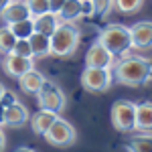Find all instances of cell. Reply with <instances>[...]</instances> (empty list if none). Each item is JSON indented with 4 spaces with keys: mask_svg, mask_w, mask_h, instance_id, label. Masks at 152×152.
Returning <instances> with one entry per match:
<instances>
[{
    "mask_svg": "<svg viewBox=\"0 0 152 152\" xmlns=\"http://www.w3.org/2000/svg\"><path fill=\"white\" fill-rule=\"evenodd\" d=\"M10 2H12V0H0V12L4 10V8H6V6H8Z\"/></svg>",
    "mask_w": 152,
    "mask_h": 152,
    "instance_id": "cell-31",
    "label": "cell"
},
{
    "mask_svg": "<svg viewBox=\"0 0 152 152\" xmlns=\"http://www.w3.org/2000/svg\"><path fill=\"white\" fill-rule=\"evenodd\" d=\"M126 150L128 152H152V134L134 136V138L126 144Z\"/></svg>",
    "mask_w": 152,
    "mask_h": 152,
    "instance_id": "cell-19",
    "label": "cell"
},
{
    "mask_svg": "<svg viewBox=\"0 0 152 152\" xmlns=\"http://www.w3.org/2000/svg\"><path fill=\"white\" fill-rule=\"evenodd\" d=\"M26 4V8L31 10V16H39V14H45L49 12V2L47 0H23Z\"/></svg>",
    "mask_w": 152,
    "mask_h": 152,
    "instance_id": "cell-23",
    "label": "cell"
},
{
    "mask_svg": "<svg viewBox=\"0 0 152 152\" xmlns=\"http://www.w3.org/2000/svg\"><path fill=\"white\" fill-rule=\"evenodd\" d=\"M45 140H47L51 146L67 148V146H71V144H75V140H77V132H75V128L71 126L67 120L57 118V120L51 124V128L45 132Z\"/></svg>",
    "mask_w": 152,
    "mask_h": 152,
    "instance_id": "cell-6",
    "label": "cell"
},
{
    "mask_svg": "<svg viewBox=\"0 0 152 152\" xmlns=\"http://www.w3.org/2000/svg\"><path fill=\"white\" fill-rule=\"evenodd\" d=\"M2 94H4V85L0 83V97H2Z\"/></svg>",
    "mask_w": 152,
    "mask_h": 152,
    "instance_id": "cell-33",
    "label": "cell"
},
{
    "mask_svg": "<svg viewBox=\"0 0 152 152\" xmlns=\"http://www.w3.org/2000/svg\"><path fill=\"white\" fill-rule=\"evenodd\" d=\"M4 112H6V105L0 102V128H2V126H6V122H4Z\"/></svg>",
    "mask_w": 152,
    "mask_h": 152,
    "instance_id": "cell-29",
    "label": "cell"
},
{
    "mask_svg": "<svg viewBox=\"0 0 152 152\" xmlns=\"http://www.w3.org/2000/svg\"><path fill=\"white\" fill-rule=\"evenodd\" d=\"M59 23H75L81 18V0H65L63 8L57 14Z\"/></svg>",
    "mask_w": 152,
    "mask_h": 152,
    "instance_id": "cell-17",
    "label": "cell"
},
{
    "mask_svg": "<svg viewBox=\"0 0 152 152\" xmlns=\"http://www.w3.org/2000/svg\"><path fill=\"white\" fill-rule=\"evenodd\" d=\"M130 41L132 49H150L152 47V23L150 20H140L134 26H130Z\"/></svg>",
    "mask_w": 152,
    "mask_h": 152,
    "instance_id": "cell-9",
    "label": "cell"
},
{
    "mask_svg": "<svg viewBox=\"0 0 152 152\" xmlns=\"http://www.w3.org/2000/svg\"><path fill=\"white\" fill-rule=\"evenodd\" d=\"M114 83V75L110 69H95V67H85L81 73V85L85 91L91 94H102L107 91Z\"/></svg>",
    "mask_w": 152,
    "mask_h": 152,
    "instance_id": "cell-7",
    "label": "cell"
},
{
    "mask_svg": "<svg viewBox=\"0 0 152 152\" xmlns=\"http://www.w3.org/2000/svg\"><path fill=\"white\" fill-rule=\"evenodd\" d=\"M4 146H6V138H4V132H2V128H0V152L4 150Z\"/></svg>",
    "mask_w": 152,
    "mask_h": 152,
    "instance_id": "cell-30",
    "label": "cell"
},
{
    "mask_svg": "<svg viewBox=\"0 0 152 152\" xmlns=\"http://www.w3.org/2000/svg\"><path fill=\"white\" fill-rule=\"evenodd\" d=\"M118 79V83L128 85V87H140L150 79L152 75V65L150 61L144 57H126L116 65L112 73Z\"/></svg>",
    "mask_w": 152,
    "mask_h": 152,
    "instance_id": "cell-1",
    "label": "cell"
},
{
    "mask_svg": "<svg viewBox=\"0 0 152 152\" xmlns=\"http://www.w3.org/2000/svg\"><path fill=\"white\" fill-rule=\"evenodd\" d=\"M112 124L118 132L136 130V104L130 99H118L112 105Z\"/></svg>",
    "mask_w": 152,
    "mask_h": 152,
    "instance_id": "cell-4",
    "label": "cell"
},
{
    "mask_svg": "<svg viewBox=\"0 0 152 152\" xmlns=\"http://www.w3.org/2000/svg\"><path fill=\"white\" fill-rule=\"evenodd\" d=\"M0 16L4 18L6 24H12V23H18V20H26V18H33L31 16V10L26 8L23 0H12L10 4L0 12Z\"/></svg>",
    "mask_w": 152,
    "mask_h": 152,
    "instance_id": "cell-11",
    "label": "cell"
},
{
    "mask_svg": "<svg viewBox=\"0 0 152 152\" xmlns=\"http://www.w3.org/2000/svg\"><path fill=\"white\" fill-rule=\"evenodd\" d=\"M16 43V37L12 35L10 26H2L0 28V55H8Z\"/></svg>",
    "mask_w": 152,
    "mask_h": 152,
    "instance_id": "cell-22",
    "label": "cell"
},
{
    "mask_svg": "<svg viewBox=\"0 0 152 152\" xmlns=\"http://www.w3.org/2000/svg\"><path fill=\"white\" fill-rule=\"evenodd\" d=\"M10 53L18 55V57L33 59V51H31V45H28V41H26V39H16V43H14V47H12Z\"/></svg>",
    "mask_w": 152,
    "mask_h": 152,
    "instance_id": "cell-24",
    "label": "cell"
},
{
    "mask_svg": "<svg viewBox=\"0 0 152 152\" xmlns=\"http://www.w3.org/2000/svg\"><path fill=\"white\" fill-rule=\"evenodd\" d=\"M89 16H95L94 0H81V18H89Z\"/></svg>",
    "mask_w": 152,
    "mask_h": 152,
    "instance_id": "cell-26",
    "label": "cell"
},
{
    "mask_svg": "<svg viewBox=\"0 0 152 152\" xmlns=\"http://www.w3.org/2000/svg\"><path fill=\"white\" fill-rule=\"evenodd\" d=\"M81 43V33L75 23H59L51 35V55L59 59L71 57Z\"/></svg>",
    "mask_w": 152,
    "mask_h": 152,
    "instance_id": "cell-2",
    "label": "cell"
},
{
    "mask_svg": "<svg viewBox=\"0 0 152 152\" xmlns=\"http://www.w3.org/2000/svg\"><path fill=\"white\" fill-rule=\"evenodd\" d=\"M18 83H20V89H23L24 94L28 95H35L39 89H41V85L45 83V77L39 73V71L33 67L31 71H26L24 75H20L18 77Z\"/></svg>",
    "mask_w": 152,
    "mask_h": 152,
    "instance_id": "cell-13",
    "label": "cell"
},
{
    "mask_svg": "<svg viewBox=\"0 0 152 152\" xmlns=\"http://www.w3.org/2000/svg\"><path fill=\"white\" fill-rule=\"evenodd\" d=\"M2 67H4V71L10 77H16L18 79L20 75H24L26 71L33 69L35 63H33V59H28V57H18L14 53H8V55H4V59H2Z\"/></svg>",
    "mask_w": 152,
    "mask_h": 152,
    "instance_id": "cell-10",
    "label": "cell"
},
{
    "mask_svg": "<svg viewBox=\"0 0 152 152\" xmlns=\"http://www.w3.org/2000/svg\"><path fill=\"white\" fill-rule=\"evenodd\" d=\"M144 6V0H114V10L122 14H134Z\"/></svg>",
    "mask_w": 152,
    "mask_h": 152,
    "instance_id": "cell-21",
    "label": "cell"
},
{
    "mask_svg": "<svg viewBox=\"0 0 152 152\" xmlns=\"http://www.w3.org/2000/svg\"><path fill=\"white\" fill-rule=\"evenodd\" d=\"M59 24L57 14H51V12H45V14H39V16H33V26H35V33H41V35L51 37L55 33Z\"/></svg>",
    "mask_w": 152,
    "mask_h": 152,
    "instance_id": "cell-16",
    "label": "cell"
},
{
    "mask_svg": "<svg viewBox=\"0 0 152 152\" xmlns=\"http://www.w3.org/2000/svg\"><path fill=\"white\" fill-rule=\"evenodd\" d=\"M136 128L144 130V132L152 130V104L150 102L136 105Z\"/></svg>",
    "mask_w": 152,
    "mask_h": 152,
    "instance_id": "cell-18",
    "label": "cell"
},
{
    "mask_svg": "<svg viewBox=\"0 0 152 152\" xmlns=\"http://www.w3.org/2000/svg\"><path fill=\"white\" fill-rule=\"evenodd\" d=\"M14 152H35V150H31V148H18V150H14Z\"/></svg>",
    "mask_w": 152,
    "mask_h": 152,
    "instance_id": "cell-32",
    "label": "cell"
},
{
    "mask_svg": "<svg viewBox=\"0 0 152 152\" xmlns=\"http://www.w3.org/2000/svg\"><path fill=\"white\" fill-rule=\"evenodd\" d=\"M0 102H2L4 105H10V104L16 102V97H14V94H10L8 89H4V94H2V97H0Z\"/></svg>",
    "mask_w": 152,
    "mask_h": 152,
    "instance_id": "cell-28",
    "label": "cell"
},
{
    "mask_svg": "<svg viewBox=\"0 0 152 152\" xmlns=\"http://www.w3.org/2000/svg\"><path fill=\"white\" fill-rule=\"evenodd\" d=\"M112 65H114V55H112L99 41H95L94 45L87 49V53H85V67L110 69Z\"/></svg>",
    "mask_w": 152,
    "mask_h": 152,
    "instance_id": "cell-8",
    "label": "cell"
},
{
    "mask_svg": "<svg viewBox=\"0 0 152 152\" xmlns=\"http://www.w3.org/2000/svg\"><path fill=\"white\" fill-rule=\"evenodd\" d=\"M26 41L31 45V51H33V59L51 55V37L41 35V33H33Z\"/></svg>",
    "mask_w": 152,
    "mask_h": 152,
    "instance_id": "cell-15",
    "label": "cell"
},
{
    "mask_svg": "<svg viewBox=\"0 0 152 152\" xmlns=\"http://www.w3.org/2000/svg\"><path fill=\"white\" fill-rule=\"evenodd\" d=\"M97 41H99L114 57L126 55L130 49H132L130 31H128V26H124V24H107L104 31L99 33Z\"/></svg>",
    "mask_w": 152,
    "mask_h": 152,
    "instance_id": "cell-3",
    "label": "cell"
},
{
    "mask_svg": "<svg viewBox=\"0 0 152 152\" xmlns=\"http://www.w3.org/2000/svg\"><path fill=\"white\" fill-rule=\"evenodd\" d=\"M47 2H49V12L51 14H59V10L65 4V0H47Z\"/></svg>",
    "mask_w": 152,
    "mask_h": 152,
    "instance_id": "cell-27",
    "label": "cell"
},
{
    "mask_svg": "<svg viewBox=\"0 0 152 152\" xmlns=\"http://www.w3.org/2000/svg\"><path fill=\"white\" fill-rule=\"evenodd\" d=\"M28 110L24 107L23 104H18V102H14V104L6 105V112H4V122H6V126H12V128H18V126H23L28 122Z\"/></svg>",
    "mask_w": 152,
    "mask_h": 152,
    "instance_id": "cell-12",
    "label": "cell"
},
{
    "mask_svg": "<svg viewBox=\"0 0 152 152\" xmlns=\"http://www.w3.org/2000/svg\"><path fill=\"white\" fill-rule=\"evenodd\" d=\"M12 31V35L16 39H28V37L35 33V26H33V18H26V20H18V23L8 24Z\"/></svg>",
    "mask_w": 152,
    "mask_h": 152,
    "instance_id": "cell-20",
    "label": "cell"
},
{
    "mask_svg": "<svg viewBox=\"0 0 152 152\" xmlns=\"http://www.w3.org/2000/svg\"><path fill=\"white\" fill-rule=\"evenodd\" d=\"M59 118V114H53V112H47V110H39L35 116L31 118V126H33V132L39 134V136H45V132L51 128V124Z\"/></svg>",
    "mask_w": 152,
    "mask_h": 152,
    "instance_id": "cell-14",
    "label": "cell"
},
{
    "mask_svg": "<svg viewBox=\"0 0 152 152\" xmlns=\"http://www.w3.org/2000/svg\"><path fill=\"white\" fill-rule=\"evenodd\" d=\"M94 8L97 16H107V12L114 8V0H94Z\"/></svg>",
    "mask_w": 152,
    "mask_h": 152,
    "instance_id": "cell-25",
    "label": "cell"
},
{
    "mask_svg": "<svg viewBox=\"0 0 152 152\" xmlns=\"http://www.w3.org/2000/svg\"><path fill=\"white\" fill-rule=\"evenodd\" d=\"M37 102H39V107L41 110H47V112H53V114H61L65 110V94L59 89L57 85H53L51 81L45 79V83L41 85V89L37 91Z\"/></svg>",
    "mask_w": 152,
    "mask_h": 152,
    "instance_id": "cell-5",
    "label": "cell"
}]
</instances>
